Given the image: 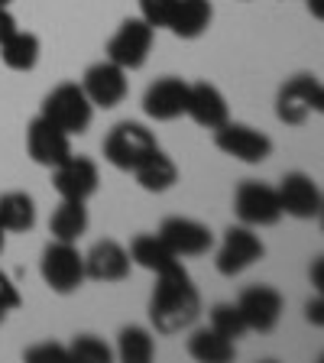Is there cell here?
Here are the masks:
<instances>
[{"instance_id":"obj_1","label":"cell","mask_w":324,"mask_h":363,"mask_svg":"<svg viewBox=\"0 0 324 363\" xmlns=\"http://www.w3.org/2000/svg\"><path fill=\"white\" fill-rule=\"evenodd\" d=\"M201 315V295H198L191 276L185 272V266L175 263L172 269L159 272L156 276V289L150 298V321L159 334H181L189 331Z\"/></svg>"},{"instance_id":"obj_2","label":"cell","mask_w":324,"mask_h":363,"mask_svg":"<svg viewBox=\"0 0 324 363\" xmlns=\"http://www.w3.org/2000/svg\"><path fill=\"white\" fill-rule=\"evenodd\" d=\"M43 117L49 123H55L59 130H65L68 136L84 133L91 127L94 117V104L88 101V94L82 91V84L75 82H62L55 84L43 101Z\"/></svg>"},{"instance_id":"obj_3","label":"cell","mask_w":324,"mask_h":363,"mask_svg":"<svg viewBox=\"0 0 324 363\" xmlns=\"http://www.w3.org/2000/svg\"><path fill=\"white\" fill-rule=\"evenodd\" d=\"M156 146L159 143L152 130H146L136 121H123L104 136V159L121 172H133Z\"/></svg>"},{"instance_id":"obj_4","label":"cell","mask_w":324,"mask_h":363,"mask_svg":"<svg viewBox=\"0 0 324 363\" xmlns=\"http://www.w3.org/2000/svg\"><path fill=\"white\" fill-rule=\"evenodd\" d=\"M45 286L59 295H72L84 282V253H78L75 243L55 240L43 250V263H39Z\"/></svg>"},{"instance_id":"obj_5","label":"cell","mask_w":324,"mask_h":363,"mask_svg":"<svg viewBox=\"0 0 324 363\" xmlns=\"http://www.w3.org/2000/svg\"><path fill=\"white\" fill-rule=\"evenodd\" d=\"M324 111V88L315 75H295L279 88L276 117L289 127H302L311 113Z\"/></svg>"},{"instance_id":"obj_6","label":"cell","mask_w":324,"mask_h":363,"mask_svg":"<svg viewBox=\"0 0 324 363\" xmlns=\"http://www.w3.org/2000/svg\"><path fill=\"white\" fill-rule=\"evenodd\" d=\"M152 26L140 16H130L121 23V30L113 33V39L107 43V59L113 65H121L123 72H133V68H143L150 59L152 49Z\"/></svg>"},{"instance_id":"obj_7","label":"cell","mask_w":324,"mask_h":363,"mask_svg":"<svg viewBox=\"0 0 324 363\" xmlns=\"http://www.w3.org/2000/svg\"><path fill=\"white\" fill-rule=\"evenodd\" d=\"M234 214L240 218V224L247 227H272L282 218L279 195L266 182H240L234 191Z\"/></svg>"},{"instance_id":"obj_8","label":"cell","mask_w":324,"mask_h":363,"mask_svg":"<svg viewBox=\"0 0 324 363\" xmlns=\"http://www.w3.org/2000/svg\"><path fill=\"white\" fill-rule=\"evenodd\" d=\"M214 146L227 156L240 159L247 166H257V162H266L272 156V140L263 133V130H253L247 123H220L214 130Z\"/></svg>"},{"instance_id":"obj_9","label":"cell","mask_w":324,"mask_h":363,"mask_svg":"<svg viewBox=\"0 0 324 363\" xmlns=\"http://www.w3.org/2000/svg\"><path fill=\"white\" fill-rule=\"evenodd\" d=\"M263 253H266L263 240L253 234V227L240 224V227H230L224 234V243H220L214 263H218L220 276H240V272L250 269L257 259H263Z\"/></svg>"},{"instance_id":"obj_10","label":"cell","mask_w":324,"mask_h":363,"mask_svg":"<svg viewBox=\"0 0 324 363\" xmlns=\"http://www.w3.org/2000/svg\"><path fill=\"white\" fill-rule=\"evenodd\" d=\"M26 152H30V159L36 166L55 169L72 156V136L39 113L36 121L30 123V130H26Z\"/></svg>"},{"instance_id":"obj_11","label":"cell","mask_w":324,"mask_h":363,"mask_svg":"<svg viewBox=\"0 0 324 363\" xmlns=\"http://www.w3.org/2000/svg\"><path fill=\"white\" fill-rule=\"evenodd\" d=\"M82 91L88 94V101L94 107L111 111V107H117L127 98V72L121 65H113L111 59L94 62L82 78Z\"/></svg>"},{"instance_id":"obj_12","label":"cell","mask_w":324,"mask_h":363,"mask_svg":"<svg viewBox=\"0 0 324 363\" xmlns=\"http://www.w3.org/2000/svg\"><path fill=\"white\" fill-rule=\"evenodd\" d=\"M52 182H55V191L62 198H72V201H88L101 185V172H98V162L88 156H72L62 162V166L52 169Z\"/></svg>"},{"instance_id":"obj_13","label":"cell","mask_w":324,"mask_h":363,"mask_svg":"<svg viewBox=\"0 0 324 363\" xmlns=\"http://www.w3.org/2000/svg\"><path fill=\"white\" fill-rule=\"evenodd\" d=\"M279 195V208L282 214H292L298 220H311V218H321V189H318V182L305 172H289L282 179V185L276 189Z\"/></svg>"},{"instance_id":"obj_14","label":"cell","mask_w":324,"mask_h":363,"mask_svg":"<svg viewBox=\"0 0 324 363\" xmlns=\"http://www.w3.org/2000/svg\"><path fill=\"white\" fill-rule=\"evenodd\" d=\"M237 308H240L243 321H247V331H272L282 318V295L279 289L272 286H250L243 289V295L237 298Z\"/></svg>"},{"instance_id":"obj_15","label":"cell","mask_w":324,"mask_h":363,"mask_svg":"<svg viewBox=\"0 0 324 363\" xmlns=\"http://www.w3.org/2000/svg\"><path fill=\"white\" fill-rule=\"evenodd\" d=\"M159 237L166 240V247L172 250L175 257H201L214 247V234L211 227H204L201 220L191 218H166L159 227Z\"/></svg>"},{"instance_id":"obj_16","label":"cell","mask_w":324,"mask_h":363,"mask_svg":"<svg viewBox=\"0 0 324 363\" xmlns=\"http://www.w3.org/2000/svg\"><path fill=\"white\" fill-rule=\"evenodd\" d=\"M189 107V82L181 78H159L146 88L143 94V111L152 121H175Z\"/></svg>"},{"instance_id":"obj_17","label":"cell","mask_w":324,"mask_h":363,"mask_svg":"<svg viewBox=\"0 0 324 363\" xmlns=\"http://www.w3.org/2000/svg\"><path fill=\"white\" fill-rule=\"evenodd\" d=\"M130 253L117 240H98L84 253V279L121 282L130 276Z\"/></svg>"},{"instance_id":"obj_18","label":"cell","mask_w":324,"mask_h":363,"mask_svg":"<svg viewBox=\"0 0 324 363\" xmlns=\"http://www.w3.org/2000/svg\"><path fill=\"white\" fill-rule=\"evenodd\" d=\"M185 113L204 130H218L220 123L230 121V111H227L224 94L208 82L189 84V107H185Z\"/></svg>"},{"instance_id":"obj_19","label":"cell","mask_w":324,"mask_h":363,"mask_svg":"<svg viewBox=\"0 0 324 363\" xmlns=\"http://www.w3.org/2000/svg\"><path fill=\"white\" fill-rule=\"evenodd\" d=\"M127 253H130V263H136L140 269L156 272V276L159 272H166V269H172L175 263H181L159 234H136L133 240H130Z\"/></svg>"},{"instance_id":"obj_20","label":"cell","mask_w":324,"mask_h":363,"mask_svg":"<svg viewBox=\"0 0 324 363\" xmlns=\"http://www.w3.org/2000/svg\"><path fill=\"white\" fill-rule=\"evenodd\" d=\"M133 175H136V182H140V189L159 195V191H169L175 182H179V166H175L172 156H166V152L156 146V150L133 169Z\"/></svg>"},{"instance_id":"obj_21","label":"cell","mask_w":324,"mask_h":363,"mask_svg":"<svg viewBox=\"0 0 324 363\" xmlns=\"http://www.w3.org/2000/svg\"><path fill=\"white\" fill-rule=\"evenodd\" d=\"M211 16H214L211 0H179L169 30H172L179 39H198V36H204L208 26H211Z\"/></svg>"},{"instance_id":"obj_22","label":"cell","mask_w":324,"mask_h":363,"mask_svg":"<svg viewBox=\"0 0 324 363\" xmlns=\"http://www.w3.org/2000/svg\"><path fill=\"white\" fill-rule=\"evenodd\" d=\"M91 218H88V208L84 201H72V198H62V204L52 211L49 218V230H52L55 240H65V243H78L88 230Z\"/></svg>"},{"instance_id":"obj_23","label":"cell","mask_w":324,"mask_h":363,"mask_svg":"<svg viewBox=\"0 0 324 363\" xmlns=\"http://www.w3.org/2000/svg\"><path fill=\"white\" fill-rule=\"evenodd\" d=\"M0 224L7 234H26L36 224V201L26 191H4L0 195Z\"/></svg>"},{"instance_id":"obj_24","label":"cell","mask_w":324,"mask_h":363,"mask_svg":"<svg viewBox=\"0 0 324 363\" xmlns=\"http://www.w3.org/2000/svg\"><path fill=\"white\" fill-rule=\"evenodd\" d=\"M189 354L201 363H227L234 360V340L218 334L214 328H198L189 337Z\"/></svg>"},{"instance_id":"obj_25","label":"cell","mask_w":324,"mask_h":363,"mask_svg":"<svg viewBox=\"0 0 324 363\" xmlns=\"http://www.w3.org/2000/svg\"><path fill=\"white\" fill-rule=\"evenodd\" d=\"M0 59L13 72H33L39 62V39L33 33L13 30L4 43H0Z\"/></svg>"},{"instance_id":"obj_26","label":"cell","mask_w":324,"mask_h":363,"mask_svg":"<svg viewBox=\"0 0 324 363\" xmlns=\"http://www.w3.org/2000/svg\"><path fill=\"white\" fill-rule=\"evenodd\" d=\"M117 354H121L123 363H150L152 354H156V340L146 328L130 325L117 337Z\"/></svg>"},{"instance_id":"obj_27","label":"cell","mask_w":324,"mask_h":363,"mask_svg":"<svg viewBox=\"0 0 324 363\" xmlns=\"http://www.w3.org/2000/svg\"><path fill=\"white\" fill-rule=\"evenodd\" d=\"M211 328L218 334H224V337H243L247 334V321H243L240 308H237V302H220L211 308Z\"/></svg>"},{"instance_id":"obj_28","label":"cell","mask_w":324,"mask_h":363,"mask_svg":"<svg viewBox=\"0 0 324 363\" xmlns=\"http://www.w3.org/2000/svg\"><path fill=\"white\" fill-rule=\"evenodd\" d=\"M68 360H82V363H107L111 360V347L94 334H78L75 344L68 347Z\"/></svg>"},{"instance_id":"obj_29","label":"cell","mask_w":324,"mask_h":363,"mask_svg":"<svg viewBox=\"0 0 324 363\" xmlns=\"http://www.w3.org/2000/svg\"><path fill=\"white\" fill-rule=\"evenodd\" d=\"M179 0H140V20H146L152 30H169Z\"/></svg>"},{"instance_id":"obj_30","label":"cell","mask_w":324,"mask_h":363,"mask_svg":"<svg viewBox=\"0 0 324 363\" xmlns=\"http://www.w3.org/2000/svg\"><path fill=\"white\" fill-rule=\"evenodd\" d=\"M20 292H16V286H13V279H10L7 272H0V318L7 315V311H16L20 308Z\"/></svg>"},{"instance_id":"obj_31","label":"cell","mask_w":324,"mask_h":363,"mask_svg":"<svg viewBox=\"0 0 324 363\" xmlns=\"http://www.w3.org/2000/svg\"><path fill=\"white\" fill-rule=\"evenodd\" d=\"M26 360L39 363V360H68V350L62 344H52V340H45V344H36V347L26 350Z\"/></svg>"},{"instance_id":"obj_32","label":"cell","mask_w":324,"mask_h":363,"mask_svg":"<svg viewBox=\"0 0 324 363\" xmlns=\"http://www.w3.org/2000/svg\"><path fill=\"white\" fill-rule=\"evenodd\" d=\"M16 30V20H13V13H10L7 7H0V43L10 36V33Z\"/></svg>"},{"instance_id":"obj_33","label":"cell","mask_w":324,"mask_h":363,"mask_svg":"<svg viewBox=\"0 0 324 363\" xmlns=\"http://www.w3.org/2000/svg\"><path fill=\"white\" fill-rule=\"evenodd\" d=\"M321 308H324V305H321V298H315V302H308V308H305V311H308V321H315V325H321V321H324V318H321Z\"/></svg>"},{"instance_id":"obj_34","label":"cell","mask_w":324,"mask_h":363,"mask_svg":"<svg viewBox=\"0 0 324 363\" xmlns=\"http://www.w3.org/2000/svg\"><path fill=\"white\" fill-rule=\"evenodd\" d=\"M315 286H318V289L324 286V282H321V257L315 259Z\"/></svg>"},{"instance_id":"obj_35","label":"cell","mask_w":324,"mask_h":363,"mask_svg":"<svg viewBox=\"0 0 324 363\" xmlns=\"http://www.w3.org/2000/svg\"><path fill=\"white\" fill-rule=\"evenodd\" d=\"M308 7H311V13L321 20V0H308Z\"/></svg>"},{"instance_id":"obj_36","label":"cell","mask_w":324,"mask_h":363,"mask_svg":"<svg viewBox=\"0 0 324 363\" xmlns=\"http://www.w3.org/2000/svg\"><path fill=\"white\" fill-rule=\"evenodd\" d=\"M4 237H7V230H4V224H0V253H4Z\"/></svg>"},{"instance_id":"obj_37","label":"cell","mask_w":324,"mask_h":363,"mask_svg":"<svg viewBox=\"0 0 324 363\" xmlns=\"http://www.w3.org/2000/svg\"><path fill=\"white\" fill-rule=\"evenodd\" d=\"M10 4H13V0H0V7H10Z\"/></svg>"}]
</instances>
